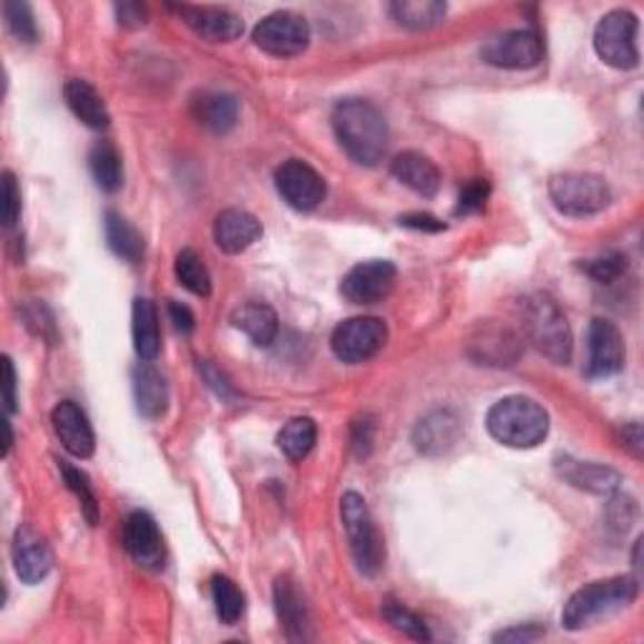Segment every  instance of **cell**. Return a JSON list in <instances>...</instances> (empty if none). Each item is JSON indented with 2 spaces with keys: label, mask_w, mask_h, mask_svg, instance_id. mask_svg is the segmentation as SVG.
Segmentation results:
<instances>
[{
  "label": "cell",
  "mask_w": 644,
  "mask_h": 644,
  "mask_svg": "<svg viewBox=\"0 0 644 644\" xmlns=\"http://www.w3.org/2000/svg\"><path fill=\"white\" fill-rule=\"evenodd\" d=\"M549 197L562 215L589 217L610 207L612 191L607 187V181L597 175L566 171V175L552 177Z\"/></svg>",
  "instance_id": "6"
},
{
  "label": "cell",
  "mask_w": 644,
  "mask_h": 644,
  "mask_svg": "<svg viewBox=\"0 0 644 644\" xmlns=\"http://www.w3.org/2000/svg\"><path fill=\"white\" fill-rule=\"evenodd\" d=\"M133 396H137V408L143 418H161L169 406V386L167 378L151 363H141L131 373Z\"/></svg>",
  "instance_id": "21"
},
{
  "label": "cell",
  "mask_w": 644,
  "mask_h": 644,
  "mask_svg": "<svg viewBox=\"0 0 644 644\" xmlns=\"http://www.w3.org/2000/svg\"><path fill=\"white\" fill-rule=\"evenodd\" d=\"M181 21H185L191 31L205 38L209 43H229L242 36L245 23L242 18L235 16L227 8L217 6H179L177 8Z\"/></svg>",
  "instance_id": "15"
},
{
  "label": "cell",
  "mask_w": 644,
  "mask_h": 644,
  "mask_svg": "<svg viewBox=\"0 0 644 644\" xmlns=\"http://www.w3.org/2000/svg\"><path fill=\"white\" fill-rule=\"evenodd\" d=\"M340 516L355 564H358L363 574L375 576L383 569V562H386V546H383V536L378 534V528H375V522L368 506L363 502V496L353 492L345 494L340 502Z\"/></svg>",
  "instance_id": "5"
},
{
  "label": "cell",
  "mask_w": 644,
  "mask_h": 644,
  "mask_svg": "<svg viewBox=\"0 0 644 644\" xmlns=\"http://www.w3.org/2000/svg\"><path fill=\"white\" fill-rule=\"evenodd\" d=\"M390 13L403 28L428 31L444 21L446 3H440V0H398L390 6Z\"/></svg>",
  "instance_id": "30"
},
{
  "label": "cell",
  "mask_w": 644,
  "mask_h": 644,
  "mask_svg": "<svg viewBox=\"0 0 644 644\" xmlns=\"http://www.w3.org/2000/svg\"><path fill=\"white\" fill-rule=\"evenodd\" d=\"M131 333L133 348H137L141 360H153L161 350V333H159V313L147 297H137L131 310Z\"/></svg>",
  "instance_id": "25"
},
{
  "label": "cell",
  "mask_w": 644,
  "mask_h": 644,
  "mask_svg": "<svg viewBox=\"0 0 644 644\" xmlns=\"http://www.w3.org/2000/svg\"><path fill=\"white\" fill-rule=\"evenodd\" d=\"M53 430L63 448L76 458H91L96 448L93 428L86 413L73 400H63L53 408Z\"/></svg>",
  "instance_id": "16"
},
{
  "label": "cell",
  "mask_w": 644,
  "mask_h": 644,
  "mask_svg": "<svg viewBox=\"0 0 644 644\" xmlns=\"http://www.w3.org/2000/svg\"><path fill=\"white\" fill-rule=\"evenodd\" d=\"M333 129L353 161L375 167L388 151V123L370 101L343 99L333 109Z\"/></svg>",
  "instance_id": "1"
},
{
  "label": "cell",
  "mask_w": 644,
  "mask_h": 644,
  "mask_svg": "<svg viewBox=\"0 0 644 644\" xmlns=\"http://www.w3.org/2000/svg\"><path fill=\"white\" fill-rule=\"evenodd\" d=\"M63 99L69 103L76 119H81L89 129H106L109 127V109L101 99V93L93 89L89 81L71 79L63 86Z\"/></svg>",
  "instance_id": "24"
},
{
  "label": "cell",
  "mask_w": 644,
  "mask_h": 644,
  "mask_svg": "<svg viewBox=\"0 0 644 644\" xmlns=\"http://www.w3.org/2000/svg\"><path fill=\"white\" fill-rule=\"evenodd\" d=\"M61 474H63L66 486L71 488L76 498H79L86 522L93 526L96 522H99V502H96V494L89 484V476H86L81 468H73L71 464H66V460H61Z\"/></svg>",
  "instance_id": "34"
},
{
  "label": "cell",
  "mask_w": 644,
  "mask_h": 644,
  "mask_svg": "<svg viewBox=\"0 0 644 644\" xmlns=\"http://www.w3.org/2000/svg\"><path fill=\"white\" fill-rule=\"evenodd\" d=\"M486 428L498 444L508 448H534L549 434V416L539 403L524 396H508L494 403Z\"/></svg>",
  "instance_id": "2"
},
{
  "label": "cell",
  "mask_w": 644,
  "mask_h": 644,
  "mask_svg": "<svg viewBox=\"0 0 644 644\" xmlns=\"http://www.w3.org/2000/svg\"><path fill=\"white\" fill-rule=\"evenodd\" d=\"M642 446H644V438H642L640 423H630V426H624V448H630L634 456L642 458Z\"/></svg>",
  "instance_id": "46"
},
{
  "label": "cell",
  "mask_w": 644,
  "mask_h": 644,
  "mask_svg": "<svg viewBox=\"0 0 644 644\" xmlns=\"http://www.w3.org/2000/svg\"><path fill=\"white\" fill-rule=\"evenodd\" d=\"M584 270H586V275L594 277L597 283L610 285L614 280H620V277L624 275V270H627V257L620 255V252L600 255V257H594V259H586Z\"/></svg>",
  "instance_id": "37"
},
{
  "label": "cell",
  "mask_w": 644,
  "mask_h": 644,
  "mask_svg": "<svg viewBox=\"0 0 644 644\" xmlns=\"http://www.w3.org/2000/svg\"><path fill=\"white\" fill-rule=\"evenodd\" d=\"M317 440V426L313 418H293L290 423H285V428L277 436V446H280L283 454L290 460H303L310 456V450L315 448Z\"/></svg>",
  "instance_id": "31"
},
{
  "label": "cell",
  "mask_w": 644,
  "mask_h": 644,
  "mask_svg": "<svg viewBox=\"0 0 644 644\" xmlns=\"http://www.w3.org/2000/svg\"><path fill=\"white\" fill-rule=\"evenodd\" d=\"M175 273H177V280L185 285L189 293H195L199 297L211 295L209 270H207L205 259H201L195 249H181V252L177 255Z\"/></svg>",
  "instance_id": "33"
},
{
  "label": "cell",
  "mask_w": 644,
  "mask_h": 644,
  "mask_svg": "<svg viewBox=\"0 0 644 644\" xmlns=\"http://www.w3.org/2000/svg\"><path fill=\"white\" fill-rule=\"evenodd\" d=\"M556 474H559L566 484H572L574 488H582V492L610 496L620 488L622 476L617 470H612L607 466L600 464H586V460H574L569 456L556 458Z\"/></svg>",
  "instance_id": "19"
},
{
  "label": "cell",
  "mask_w": 644,
  "mask_h": 644,
  "mask_svg": "<svg viewBox=\"0 0 644 644\" xmlns=\"http://www.w3.org/2000/svg\"><path fill=\"white\" fill-rule=\"evenodd\" d=\"M252 38L265 53L287 59V56L303 53L310 43V26L293 11H277L257 23Z\"/></svg>",
  "instance_id": "9"
},
{
  "label": "cell",
  "mask_w": 644,
  "mask_h": 644,
  "mask_svg": "<svg viewBox=\"0 0 644 644\" xmlns=\"http://www.w3.org/2000/svg\"><path fill=\"white\" fill-rule=\"evenodd\" d=\"M458 436H460V423L456 418V413L436 410L418 423L416 434H413V444H416V448L423 450V454L436 456L454 446Z\"/></svg>",
  "instance_id": "22"
},
{
  "label": "cell",
  "mask_w": 644,
  "mask_h": 644,
  "mask_svg": "<svg viewBox=\"0 0 644 644\" xmlns=\"http://www.w3.org/2000/svg\"><path fill=\"white\" fill-rule=\"evenodd\" d=\"M275 607H277V617H280L283 627L287 640L293 642H305L310 640V614H307L305 602L300 597V592H297V586L283 576V579H277L275 584Z\"/></svg>",
  "instance_id": "23"
},
{
  "label": "cell",
  "mask_w": 644,
  "mask_h": 644,
  "mask_svg": "<svg viewBox=\"0 0 644 644\" xmlns=\"http://www.w3.org/2000/svg\"><path fill=\"white\" fill-rule=\"evenodd\" d=\"M400 225L408 227V229H418V232H444L446 229V225L440 222V219L430 217V215H420V211H416V215L400 217Z\"/></svg>",
  "instance_id": "42"
},
{
  "label": "cell",
  "mask_w": 644,
  "mask_h": 644,
  "mask_svg": "<svg viewBox=\"0 0 644 644\" xmlns=\"http://www.w3.org/2000/svg\"><path fill=\"white\" fill-rule=\"evenodd\" d=\"M89 169L103 191H119L123 185V165H121V153L117 151L111 141H96L93 149L89 153Z\"/></svg>",
  "instance_id": "29"
},
{
  "label": "cell",
  "mask_w": 644,
  "mask_h": 644,
  "mask_svg": "<svg viewBox=\"0 0 644 644\" xmlns=\"http://www.w3.org/2000/svg\"><path fill=\"white\" fill-rule=\"evenodd\" d=\"M544 56L542 38L532 28H518V31H506L496 36L480 48V59L496 69L524 71L539 66Z\"/></svg>",
  "instance_id": "10"
},
{
  "label": "cell",
  "mask_w": 644,
  "mask_h": 644,
  "mask_svg": "<svg viewBox=\"0 0 644 644\" xmlns=\"http://www.w3.org/2000/svg\"><path fill=\"white\" fill-rule=\"evenodd\" d=\"M169 317H171V323H175V328L179 333L189 335L191 330H195V315H191V310H189L187 305L171 300L169 303Z\"/></svg>",
  "instance_id": "43"
},
{
  "label": "cell",
  "mask_w": 644,
  "mask_h": 644,
  "mask_svg": "<svg viewBox=\"0 0 644 644\" xmlns=\"http://www.w3.org/2000/svg\"><path fill=\"white\" fill-rule=\"evenodd\" d=\"M195 113L207 129L227 133L237 127L239 103L229 93H205L199 101H195Z\"/></svg>",
  "instance_id": "28"
},
{
  "label": "cell",
  "mask_w": 644,
  "mask_h": 644,
  "mask_svg": "<svg viewBox=\"0 0 644 644\" xmlns=\"http://www.w3.org/2000/svg\"><path fill=\"white\" fill-rule=\"evenodd\" d=\"M3 13H6V21L8 28H11V33L18 38V41L23 43H33L38 38V28L33 21V11L28 3H21V0H11V3L3 6Z\"/></svg>",
  "instance_id": "36"
},
{
  "label": "cell",
  "mask_w": 644,
  "mask_h": 644,
  "mask_svg": "<svg viewBox=\"0 0 644 644\" xmlns=\"http://www.w3.org/2000/svg\"><path fill=\"white\" fill-rule=\"evenodd\" d=\"M373 440H375V420L370 416H363L353 423V436H350V444H353V454L355 458L365 460L370 456L373 450Z\"/></svg>",
  "instance_id": "40"
},
{
  "label": "cell",
  "mask_w": 644,
  "mask_h": 644,
  "mask_svg": "<svg viewBox=\"0 0 644 644\" xmlns=\"http://www.w3.org/2000/svg\"><path fill=\"white\" fill-rule=\"evenodd\" d=\"M544 634V630L534 627V624H526V627H514V630H506V632H498L496 634V642H534L539 640Z\"/></svg>",
  "instance_id": "44"
},
{
  "label": "cell",
  "mask_w": 644,
  "mask_h": 644,
  "mask_svg": "<svg viewBox=\"0 0 644 644\" xmlns=\"http://www.w3.org/2000/svg\"><path fill=\"white\" fill-rule=\"evenodd\" d=\"M13 566L16 574L21 576V582L36 584L48 576L53 566V552L51 546L41 539L33 528L21 526L13 536Z\"/></svg>",
  "instance_id": "17"
},
{
  "label": "cell",
  "mask_w": 644,
  "mask_h": 644,
  "mask_svg": "<svg viewBox=\"0 0 644 644\" xmlns=\"http://www.w3.org/2000/svg\"><path fill=\"white\" fill-rule=\"evenodd\" d=\"M383 617L388 620V624H393L398 632L406 634L410 640H418V642H428L430 640V632L418 614H413L410 610L403 607L398 602H388L386 607H383Z\"/></svg>",
  "instance_id": "35"
},
{
  "label": "cell",
  "mask_w": 644,
  "mask_h": 644,
  "mask_svg": "<svg viewBox=\"0 0 644 644\" xmlns=\"http://www.w3.org/2000/svg\"><path fill=\"white\" fill-rule=\"evenodd\" d=\"M117 18L123 28H141L147 23V8L139 3H119Z\"/></svg>",
  "instance_id": "41"
},
{
  "label": "cell",
  "mask_w": 644,
  "mask_h": 644,
  "mask_svg": "<svg viewBox=\"0 0 644 644\" xmlns=\"http://www.w3.org/2000/svg\"><path fill=\"white\" fill-rule=\"evenodd\" d=\"M634 597H637V582H634L632 576H614V579L592 582L572 594V600L566 602L562 612V624L572 632L592 627L597 620L630 607Z\"/></svg>",
  "instance_id": "3"
},
{
  "label": "cell",
  "mask_w": 644,
  "mask_h": 644,
  "mask_svg": "<svg viewBox=\"0 0 644 644\" xmlns=\"http://www.w3.org/2000/svg\"><path fill=\"white\" fill-rule=\"evenodd\" d=\"M637 31L640 21L632 11H612L597 23L594 31V48H597L600 59L612 66V69L630 71L640 66V48H637Z\"/></svg>",
  "instance_id": "7"
},
{
  "label": "cell",
  "mask_w": 644,
  "mask_h": 644,
  "mask_svg": "<svg viewBox=\"0 0 644 644\" xmlns=\"http://www.w3.org/2000/svg\"><path fill=\"white\" fill-rule=\"evenodd\" d=\"M123 546L133 562L143 569H161L167 559L165 539L153 518L147 512L129 514L127 524H123Z\"/></svg>",
  "instance_id": "14"
},
{
  "label": "cell",
  "mask_w": 644,
  "mask_h": 644,
  "mask_svg": "<svg viewBox=\"0 0 644 644\" xmlns=\"http://www.w3.org/2000/svg\"><path fill=\"white\" fill-rule=\"evenodd\" d=\"M3 393H6V410L13 413L16 410V368L11 358H3Z\"/></svg>",
  "instance_id": "45"
},
{
  "label": "cell",
  "mask_w": 644,
  "mask_h": 644,
  "mask_svg": "<svg viewBox=\"0 0 644 644\" xmlns=\"http://www.w3.org/2000/svg\"><path fill=\"white\" fill-rule=\"evenodd\" d=\"M232 323L259 348H267L277 338V315L270 305L247 303L232 313Z\"/></svg>",
  "instance_id": "26"
},
{
  "label": "cell",
  "mask_w": 644,
  "mask_h": 644,
  "mask_svg": "<svg viewBox=\"0 0 644 644\" xmlns=\"http://www.w3.org/2000/svg\"><path fill=\"white\" fill-rule=\"evenodd\" d=\"M396 275V265L388 259H368L343 277L340 293L353 305H375L390 295Z\"/></svg>",
  "instance_id": "11"
},
{
  "label": "cell",
  "mask_w": 644,
  "mask_h": 644,
  "mask_svg": "<svg viewBox=\"0 0 644 644\" xmlns=\"http://www.w3.org/2000/svg\"><path fill=\"white\" fill-rule=\"evenodd\" d=\"M201 368H205V375H207L209 386L215 388V390L219 393V396H225V398H235V390H232V386H229V383L225 380V375H219L215 368H209L207 363L201 365Z\"/></svg>",
  "instance_id": "47"
},
{
  "label": "cell",
  "mask_w": 644,
  "mask_h": 644,
  "mask_svg": "<svg viewBox=\"0 0 644 644\" xmlns=\"http://www.w3.org/2000/svg\"><path fill=\"white\" fill-rule=\"evenodd\" d=\"M624 340L622 333L610 320H592L589 325V358H586V375L589 378H610L624 368Z\"/></svg>",
  "instance_id": "13"
},
{
  "label": "cell",
  "mask_w": 644,
  "mask_h": 644,
  "mask_svg": "<svg viewBox=\"0 0 644 644\" xmlns=\"http://www.w3.org/2000/svg\"><path fill=\"white\" fill-rule=\"evenodd\" d=\"M522 320L526 338L544 358L556 365L572 360V330L566 317L549 295L536 293L522 303Z\"/></svg>",
  "instance_id": "4"
},
{
  "label": "cell",
  "mask_w": 644,
  "mask_h": 644,
  "mask_svg": "<svg viewBox=\"0 0 644 644\" xmlns=\"http://www.w3.org/2000/svg\"><path fill=\"white\" fill-rule=\"evenodd\" d=\"M388 325L380 317H350L335 328L330 345L343 363H365L383 350Z\"/></svg>",
  "instance_id": "8"
},
{
  "label": "cell",
  "mask_w": 644,
  "mask_h": 644,
  "mask_svg": "<svg viewBox=\"0 0 644 644\" xmlns=\"http://www.w3.org/2000/svg\"><path fill=\"white\" fill-rule=\"evenodd\" d=\"M492 195V185H488L486 179H470L468 185L460 189L458 195V207H456V215H476L486 207V199Z\"/></svg>",
  "instance_id": "38"
},
{
  "label": "cell",
  "mask_w": 644,
  "mask_h": 644,
  "mask_svg": "<svg viewBox=\"0 0 644 644\" xmlns=\"http://www.w3.org/2000/svg\"><path fill=\"white\" fill-rule=\"evenodd\" d=\"M103 229H106V242H109V249L113 255L127 259V262L131 265L139 262V259L143 257V237L127 217H121L119 211H106Z\"/></svg>",
  "instance_id": "27"
},
{
  "label": "cell",
  "mask_w": 644,
  "mask_h": 644,
  "mask_svg": "<svg viewBox=\"0 0 644 644\" xmlns=\"http://www.w3.org/2000/svg\"><path fill=\"white\" fill-rule=\"evenodd\" d=\"M275 185L280 197L297 211H313L323 205L325 181L317 171L300 159H290L277 169Z\"/></svg>",
  "instance_id": "12"
},
{
  "label": "cell",
  "mask_w": 644,
  "mask_h": 644,
  "mask_svg": "<svg viewBox=\"0 0 644 644\" xmlns=\"http://www.w3.org/2000/svg\"><path fill=\"white\" fill-rule=\"evenodd\" d=\"M262 237V225L245 209H225L215 222V242L227 255H239Z\"/></svg>",
  "instance_id": "18"
},
{
  "label": "cell",
  "mask_w": 644,
  "mask_h": 644,
  "mask_svg": "<svg viewBox=\"0 0 644 644\" xmlns=\"http://www.w3.org/2000/svg\"><path fill=\"white\" fill-rule=\"evenodd\" d=\"M393 177L400 185H406L410 191H416L420 197H436L440 189V171L428 157H423L418 151H403L393 159Z\"/></svg>",
  "instance_id": "20"
},
{
  "label": "cell",
  "mask_w": 644,
  "mask_h": 644,
  "mask_svg": "<svg viewBox=\"0 0 644 644\" xmlns=\"http://www.w3.org/2000/svg\"><path fill=\"white\" fill-rule=\"evenodd\" d=\"M21 217V189L13 171H3V225L13 227Z\"/></svg>",
  "instance_id": "39"
},
{
  "label": "cell",
  "mask_w": 644,
  "mask_h": 644,
  "mask_svg": "<svg viewBox=\"0 0 644 644\" xmlns=\"http://www.w3.org/2000/svg\"><path fill=\"white\" fill-rule=\"evenodd\" d=\"M211 600H215V610H217L219 622H225V624H229V627H232V624L242 620L245 594L239 592V586L232 579L217 574L215 579H211Z\"/></svg>",
  "instance_id": "32"
}]
</instances>
